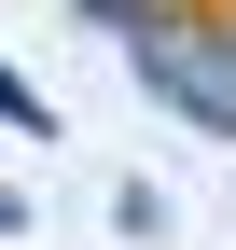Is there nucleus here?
I'll return each mask as SVG.
<instances>
[{
    "label": "nucleus",
    "instance_id": "f257e3e1",
    "mask_svg": "<svg viewBox=\"0 0 236 250\" xmlns=\"http://www.w3.org/2000/svg\"><path fill=\"white\" fill-rule=\"evenodd\" d=\"M195 14H236V0H195Z\"/></svg>",
    "mask_w": 236,
    "mask_h": 250
}]
</instances>
